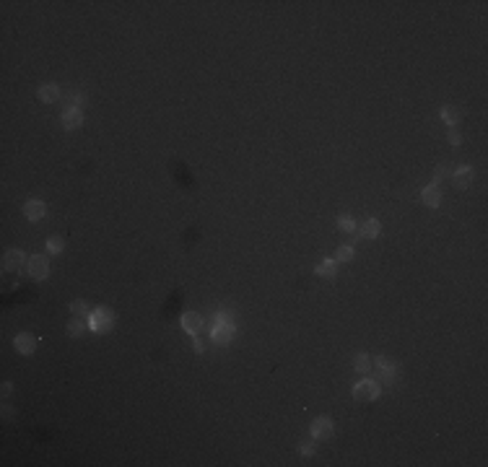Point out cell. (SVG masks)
Instances as JSON below:
<instances>
[{
	"instance_id": "6da1fadb",
	"label": "cell",
	"mask_w": 488,
	"mask_h": 467,
	"mask_svg": "<svg viewBox=\"0 0 488 467\" xmlns=\"http://www.w3.org/2000/svg\"><path fill=\"white\" fill-rule=\"evenodd\" d=\"M88 325H91L94 332H109L115 327V314H112V309H107V306H99L91 311V317H88Z\"/></svg>"
},
{
	"instance_id": "7a4b0ae2",
	"label": "cell",
	"mask_w": 488,
	"mask_h": 467,
	"mask_svg": "<svg viewBox=\"0 0 488 467\" xmlns=\"http://www.w3.org/2000/svg\"><path fill=\"white\" fill-rule=\"evenodd\" d=\"M376 397H379V384L374 379H364L353 387V400H359V403H371Z\"/></svg>"
},
{
	"instance_id": "3957f363",
	"label": "cell",
	"mask_w": 488,
	"mask_h": 467,
	"mask_svg": "<svg viewBox=\"0 0 488 467\" xmlns=\"http://www.w3.org/2000/svg\"><path fill=\"white\" fill-rule=\"evenodd\" d=\"M26 270H29L31 278L44 280V278L50 275V260H47V255H31L29 262H26Z\"/></svg>"
},
{
	"instance_id": "277c9868",
	"label": "cell",
	"mask_w": 488,
	"mask_h": 467,
	"mask_svg": "<svg viewBox=\"0 0 488 467\" xmlns=\"http://www.w3.org/2000/svg\"><path fill=\"white\" fill-rule=\"evenodd\" d=\"M24 262H26V257H24L21 249H8L3 255V270L6 273H18L21 268H24Z\"/></svg>"
},
{
	"instance_id": "5b68a950",
	"label": "cell",
	"mask_w": 488,
	"mask_h": 467,
	"mask_svg": "<svg viewBox=\"0 0 488 467\" xmlns=\"http://www.w3.org/2000/svg\"><path fill=\"white\" fill-rule=\"evenodd\" d=\"M13 348H16L21 355H31L34 348H37V338L31 335V332H21V335L13 338Z\"/></svg>"
},
{
	"instance_id": "8992f818",
	"label": "cell",
	"mask_w": 488,
	"mask_h": 467,
	"mask_svg": "<svg viewBox=\"0 0 488 467\" xmlns=\"http://www.w3.org/2000/svg\"><path fill=\"white\" fill-rule=\"evenodd\" d=\"M62 127L65 130H78L81 125H83V112H81V109L78 106H68V109H65V112H62Z\"/></svg>"
},
{
	"instance_id": "52a82bcc",
	"label": "cell",
	"mask_w": 488,
	"mask_h": 467,
	"mask_svg": "<svg viewBox=\"0 0 488 467\" xmlns=\"http://www.w3.org/2000/svg\"><path fill=\"white\" fill-rule=\"evenodd\" d=\"M330 436H332V420L325 418V415L315 418V423H312V439L325 441V439H330Z\"/></svg>"
},
{
	"instance_id": "ba28073f",
	"label": "cell",
	"mask_w": 488,
	"mask_h": 467,
	"mask_svg": "<svg viewBox=\"0 0 488 467\" xmlns=\"http://www.w3.org/2000/svg\"><path fill=\"white\" fill-rule=\"evenodd\" d=\"M421 203H424L426 208H439V203H441L439 185H426L424 190H421Z\"/></svg>"
},
{
	"instance_id": "9c48e42d",
	"label": "cell",
	"mask_w": 488,
	"mask_h": 467,
	"mask_svg": "<svg viewBox=\"0 0 488 467\" xmlns=\"http://www.w3.org/2000/svg\"><path fill=\"white\" fill-rule=\"evenodd\" d=\"M44 213H47V205H44L42 200H29V203L24 205V215L29 221H42Z\"/></svg>"
},
{
	"instance_id": "30bf717a",
	"label": "cell",
	"mask_w": 488,
	"mask_h": 467,
	"mask_svg": "<svg viewBox=\"0 0 488 467\" xmlns=\"http://www.w3.org/2000/svg\"><path fill=\"white\" fill-rule=\"evenodd\" d=\"M455 174V185L460 187V190H468L470 185H473V179H475V171L470 169V166H460L457 171H452Z\"/></svg>"
},
{
	"instance_id": "8fae6325",
	"label": "cell",
	"mask_w": 488,
	"mask_h": 467,
	"mask_svg": "<svg viewBox=\"0 0 488 467\" xmlns=\"http://www.w3.org/2000/svg\"><path fill=\"white\" fill-rule=\"evenodd\" d=\"M182 327L190 332V335H197V332L203 330V317L195 314V311H187V314H182Z\"/></svg>"
},
{
	"instance_id": "7c38bea8",
	"label": "cell",
	"mask_w": 488,
	"mask_h": 467,
	"mask_svg": "<svg viewBox=\"0 0 488 467\" xmlns=\"http://www.w3.org/2000/svg\"><path fill=\"white\" fill-rule=\"evenodd\" d=\"M231 335H234V327L226 322V325H218L216 330H213V343L216 345H226L229 340H231Z\"/></svg>"
},
{
	"instance_id": "4fadbf2b",
	"label": "cell",
	"mask_w": 488,
	"mask_h": 467,
	"mask_svg": "<svg viewBox=\"0 0 488 467\" xmlns=\"http://www.w3.org/2000/svg\"><path fill=\"white\" fill-rule=\"evenodd\" d=\"M86 330H91V325L83 322V317H73V319L68 322V335H71V338H81Z\"/></svg>"
},
{
	"instance_id": "5bb4252c",
	"label": "cell",
	"mask_w": 488,
	"mask_h": 467,
	"mask_svg": "<svg viewBox=\"0 0 488 467\" xmlns=\"http://www.w3.org/2000/svg\"><path fill=\"white\" fill-rule=\"evenodd\" d=\"M39 99H42V101H47V104L57 101V99H60V88H57L55 83H47V86H42V88H39Z\"/></svg>"
},
{
	"instance_id": "9a60e30c",
	"label": "cell",
	"mask_w": 488,
	"mask_h": 467,
	"mask_svg": "<svg viewBox=\"0 0 488 467\" xmlns=\"http://www.w3.org/2000/svg\"><path fill=\"white\" fill-rule=\"evenodd\" d=\"M317 275H322V278H335V275H338V262H335V260L320 262V265H317Z\"/></svg>"
},
{
	"instance_id": "2e32d148",
	"label": "cell",
	"mask_w": 488,
	"mask_h": 467,
	"mask_svg": "<svg viewBox=\"0 0 488 467\" xmlns=\"http://www.w3.org/2000/svg\"><path fill=\"white\" fill-rule=\"evenodd\" d=\"M379 231H382V224L376 218H369L366 224L361 226V236H369V239H376L379 236Z\"/></svg>"
},
{
	"instance_id": "e0dca14e",
	"label": "cell",
	"mask_w": 488,
	"mask_h": 467,
	"mask_svg": "<svg viewBox=\"0 0 488 467\" xmlns=\"http://www.w3.org/2000/svg\"><path fill=\"white\" fill-rule=\"evenodd\" d=\"M71 311H73V317H83V319H88L94 309L88 306L86 301H73V304H71Z\"/></svg>"
},
{
	"instance_id": "ac0fdd59",
	"label": "cell",
	"mask_w": 488,
	"mask_h": 467,
	"mask_svg": "<svg viewBox=\"0 0 488 467\" xmlns=\"http://www.w3.org/2000/svg\"><path fill=\"white\" fill-rule=\"evenodd\" d=\"M441 120H444L447 125H457V120H460V112L455 106H444L441 109Z\"/></svg>"
},
{
	"instance_id": "d6986e66",
	"label": "cell",
	"mask_w": 488,
	"mask_h": 467,
	"mask_svg": "<svg viewBox=\"0 0 488 467\" xmlns=\"http://www.w3.org/2000/svg\"><path fill=\"white\" fill-rule=\"evenodd\" d=\"M356 371H359V374H369V371H371V358H369L366 353L356 355Z\"/></svg>"
},
{
	"instance_id": "ffe728a7",
	"label": "cell",
	"mask_w": 488,
	"mask_h": 467,
	"mask_svg": "<svg viewBox=\"0 0 488 467\" xmlns=\"http://www.w3.org/2000/svg\"><path fill=\"white\" fill-rule=\"evenodd\" d=\"M351 260H353V247H348V244L338 247V252H335V262H351Z\"/></svg>"
},
{
	"instance_id": "44dd1931",
	"label": "cell",
	"mask_w": 488,
	"mask_h": 467,
	"mask_svg": "<svg viewBox=\"0 0 488 467\" xmlns=\"http://www.w3.org/2000/svg\"><path fill=\"white\" fill-rule=\"evenodd\" d=\"M62 247H65V241H62L60 236L47 239V252H50V255H60V252H62Z\"/></svg>"
},
{
	"instance_id": "7402d4cb",
	"label": "cell",
	"mask_w": 488,
	"mask_h": 467,
	"mask_svg": "<svg viewBox=\"0 0 488 467\" xmlns=\"http://www.w3.org/2000/svg\"><path fill=\"white\" fill-rule=\"evenodd\" d=\"M376 366H379V376H382V379H390V376H392V364H387V358H376Z\"/></svg>"
},
{
	"instance_id": "603a6c76",
	"label": "cell",
	"mask_w": 488,
	"mask_h": 467,
	"mask_svg": "<svg viewBox=\"0 0 488 467\" xmlns=\"http://www.w3.org/2000/svg\"><path fill=\"white\" fill-rule=\"evenodd\" d=\"M338 229H340V231H345V234H351L353 229H356V224H353V218L340 215V218H338Z\"/></svg>"
},
{
	"instance_id": "cb8c5ba5",
	"label": "cell",
	"mask_w": 488,
	"mask_h": 467,
	"mask_svg": "<svg viewBox=\"0 0 488 467\" xmlns=\"http://www.w3.org/2000/svg\"><path fill=\"white\" fill-rule=\"evenodd\" d=\"M449 174H452V169H449L447 164H439V169H436V176H434V185H439L441 179H447Z\"/></svg>"
},
{
	"instance_id": "d4e9b609",
	"label": "cell",
	"mask_w": 488,
	"mask_h": 467,
	"mask_svg": "<svg viewBox=\"0 0 488 467\" xmlns=\"http://www.w3.org/2000/svg\"><path fill=\"white\" fill-rule=\"evenodd\" d=\"M301 454H306V457L315 454V444H312V441H304V444H301Z\"/></svg>"
},
{
	"instance_id": "484cf974",
	"label": "cell",
	"mask_w": 488,
	"mask_h": 467,
	"mask_svg": "<svg viewBox=\"0 0 488 467\" xmlns=\"http://www.w3.org/2000/svg\"><path fill=\"white\" fill-rule=\"evenodd\" d=\"M449 143H452V146H460V143H462V138H460L457 130H449Z\"/></svg>"
},
{
	"instance_id": "4316f807",
	"label": "cell",
	"mask_w": 488,
	"mask_h": 467,
	"mask_svg": "<svg viewBox=\"0 0 488 467\" xmlns=\"http://www.w3.org/2000/svg\"><path fill=\"white\" fill-rule=\"evenodd\" d=\"M3 418H6V420L13 418V408H11V405H3Z\"/></svg>"
},
{
	"instance_id": "83f0119b",
	"label": "cell",
	"mask_w": 488,
	"mask_h": 467,
	"mask_svg": "<svg viewBox=\"0 0 488 467\" xmlns=\"http://www.w3.org/2000/svg\"><path fill=\"white\" fill-rule=\"evenodd\" d=\"M195 350H197V353H203V350H205V343H203L200 338H195Z\"/></svg>"
},
{
	"instance_id": "f1b7e54d",
	"label": "cell",
	"mask_w": 488,
	"mask_h": 467,
	"mask_svg": "<svg viewBox=\"0 0 488 467\" xmlns=\"http://www.w3.org/2000/svg\"><path fill=\"white\" fill-rule=\"evenodd\" d=\"M0 392H3V397H11V392H13V387H11V384L6 382V384H3V389H0Z\"/></svg>"
}]
</instances>
